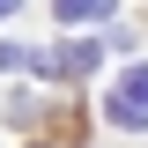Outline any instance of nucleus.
I'll list each match as a JSON object with an SVG mask.
<instances>
[{"label": "nucleus", "mask_w": 148, "mask_h": 148, "mask_svg": "<svg viewBox=\"0 0 148 148\" xmlns=\"http://www.w3.org/2000/svg\"><path fill=\"white\" fill-rule=\"evenodd\" d=\"M52 15L59 22H96V15H111V0H52Z\"/></svg>", "instance_id": "obj_3"}, {"label": "nucleus", "mask_w": 148, "mask_h": 148, "mask_svg": "<svg viewBox=\"0 0 148 148\" xmlns=\"http://www.w3.org/2000/svg\"><path fill=\"white\" fill-rule=\"evenodd\" d=\"M96 59H104V45H89V37H74V45H59L45 67L59 74V82H82V74H96Z\"/></svg>", "instance_id": "obj_2"}, {"label": "nucleus", "mask_w": 148, "mask_h": 148, "mask_svg": "<svg viewBox=\"0 0 148 148\" xmlns=\"http://www.w3.org/2000/svg\"><path fill=\"white\" fill-rule=\"evenodd\" d=\"M0 67H8V74H15V67H37V52H30V45H0Z\"/></svg>", "instance_id": "obj_4"}, {"label": "nucleus", "mask_w": 148, "mask_h": 148, "mask_svg": "<svg viewBox=\"0 0 148 148\" xmlns=\"http://www.w3.org/2000/svg\"><path fill=\"white\" fill-rule=\"evenodd\" d=\"M0 15H15V0H0Z\"/></svg>", "instance_id": "obj_5"}, {"label": "nucleus", "mask_w": 148, "mask_h": 148, "mask_svg": "<svg viewBox=\"0 0 148 148\" xmlns=\"http://www.w3.org/2000/svg\"><path fill=\"white\" fill-rule=\"evenodd\" d=\"M104 119L119 133H141L148 126V67H126L119 82H111V96H104Z\"/></svg>", "instance_id": "obj_1"}]
</instances>
